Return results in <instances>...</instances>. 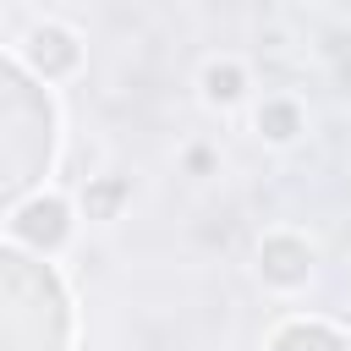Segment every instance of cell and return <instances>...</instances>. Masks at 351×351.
Returning a JSON list of instances; mask_svg holds the SVG:
<instances>
[{"instance_id": "obj_5", "label": "cell", "mask_w": 351, "mask_h": 351, "mask_svg": "<svg viewBox=\"0 0 351 351\" xmlns=\"http://www.w3.org/2000/svg\"><path fill=\"white\" fill-rule=\"evenodd\" d=\"M197 82H203V99H208L214 110H230V104L247 99V66H241V60H208Z\"/></svg>"}, {"instance_id": "obj_1", "label": "cell", "mask_w": 351, "mask_h": 351, "mask_svg": "<svg viewBox=\"0 0 351 351\" xmlns=\"http://www.w3.org/2000/svg\"><path fill=\"white\" fill-rule=\"evenodd\" d=\"M5 241L55 258V252L71 241V203H66L60 192H33V197L11 203V214H5Z\"/></svg>"}, {"instance_id": "obj_7", "label": "cell", "mask_w": 351, "mask_h": 351, "mask_svg": "<svg viewBox=\"0 0 351 351\" xmlns=\"http://www.w3.org/2000/svg\"><path fill=\"white\" fill-rule=\"evenodd\" d=\"M186 170H192V176H208V170H214V154H208V148H186Z\"/></svg>"}, {"instance_id": "obj_2", "label": "cell", "mask_w": 351, "mask_h": 351, "mask_svg": "<svg viewBox=\"0 0 351 351\" xmlns=\"http://www.w3.org/2000/svg\"><path fill=\"white\" fill-rule=\"evenodd\" d=\"M11 60H22V71H33L44 82H60V77H71L82 66V44H77V33L66 22H33L22 33V44L11 49Z\"/></svg>"}, {"instance_id": "obj_3", "label": "cell", "mask_w": 351, "mask_h": 351, "mask_svg": "<svg viewBox=\"0 0 351 351\" xmlns=\"http://www.w3.org/2000/svg\"><path fill=\"white\" fill-rule=\"evenodd\" d=\"M258 274H263V285H274V291H296V285H307V274H313V247H307L302 236H291V230H274V236H263V247H258Z\"/></svg>"}, {"instance_id": "obj_6", "label": "cell", "mask_w": 351, "mask_h": 351, "mask_svg": "<svg viewBox=\"0 0 351 351\" xmlns=\"http://www.w3.org/2000/svg\"><path fill=\"white\" fill-rule=\"evenodd\" d=\"M126 203H132V181L126 176H93L82 186V214L88 219H121Z\"/></svg>"}, {"instance_id": "obj_4", "label": "cell", "mask_w": 351, "mask_h": 351, "mask_svg": "<svg viewBox=\"0 0 351 351\" xmlns=\"http://www.w3.org/2000/svg\"><path fill=\"white\" fill-rule=\"evenodd\" d=\"M252 126H258V137H263V143L285 148V143H296V137L307 132V115H302V104H296V99L274 93V99H263V104H258Z\"/></svg>"}]
</instances>
